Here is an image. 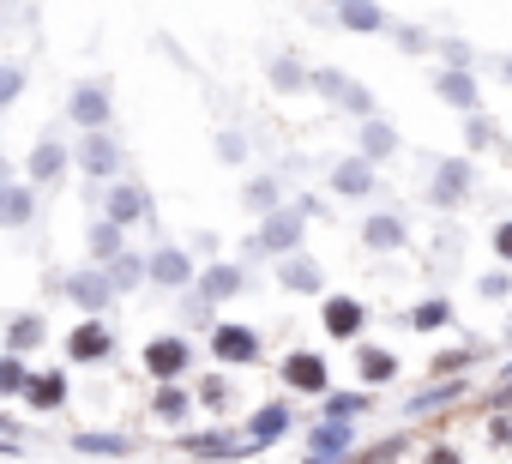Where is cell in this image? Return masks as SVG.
Masks as SVG:
<instances>
[{
	"instance_id": "cell-1",
	"label": "cell",
	"mask_w": 512,
	"mask_h": 464,
	"mask_svg": "<svg viewBox=\"0 0 512 464\" xmlns=\"http://www.w3.org/2000/svg\"><path fill=\"white\" fill-rule=\"evenodd\" d=\"M302 229H308V211H302V205H284V211H272V217L260 223L253 248H260V254H278V260H290V254H302Z\"/></svg>"
},
{
	"instance_id": "cell-2",
	"label": "cell",
	"mask_w": 512,
	"mask_h": 464,
	"mask_svg": "<svg viewBox=\"0 0 512 464\" xmlns=\"http://www.w3.org/2000/svg\"><path fill=\"white\" fill-rule=\"evenodd\" d=\"M308 85H314L320 97H332V103H344L350 115H362V121H374V91H368V85H356V79H344V73H332V67H320V73H308Z\"/></svg>"
},
{
	"instance_id": "cell-3",
	"label": "cell",
	"mask_w": 512,
	"mask_h": 464,
	"mask_svg": "<svg viewBox=\"0 0 512 464\" xmlns=\"http://www.w3.org/2000/svg\"><path fill=\"white\" fill-rule=\"evenodd\" d=\"M470 187H476V169H470L464 157H446V163H434V187H428V205L452 211V205H464V199H470Z\"/></svg>"
},
{
	"instance_id": "cell-4",
	"label": "cell",
	"mask_w": 512,
	"mask_h": 464,
	"mask_svg": "<svg viewBox=\"0 0 512 464\" xmlns=\"http://www.w3.org/2000/svg\"><path fill=\"white\" fill-rule=\"evenodd\" d=\"M187 362H193L187 338H151V344H145V374L163 380V386H175V380L187 374Z\"/></svg>"
},
{
	"instance_id": "cell-5",
	"label": "cell",
	"mask_w": 512,
	"mask_h": 464,
	"mask_svg": "<svg viewBox=\"0 0 512 464\" xmlns=\"http://www.w3.org/2000/svg\"><path fill=\"white\" fill-rule=\"evenodd\" d=\"M247 290V266L241 260H217V266H205L199 272V302L211 308V302H229V296H241Z\"/></svg>"
},
{
	"instance_id": "cell-6",
	"label": "cell",
	"mask_w": 512,
	"mask_h": 464,
	"mask_svg": "<svg viewBox=\"0 0 512 464\" xmlns=\"http://www.w3.org/2000/svg\"><path fill=\"white\" fill-rule=\"evenodd\" d=\"M284 380H290L296 392H308V398H326V386H332L326 356H314V350H290V356H284Z\"/></svg>"
},
{
	"instance_id": "cell-7",
	"label": "cell",
	"mask_w": 512,
	"mask_h": 464,
	"mask_svg": "<svg viewBox=\"0 0 512 464\" xmlns=\"http://www.w3.org/2000/svg\"><path fill=\"white\" fill-rule=\"evenodd\" d=\"M67 115H73L85 133H109V91H103V85H73Z\"/></svg>"
},
{
	"instance_id": "cell-8",
	"label": "cell",
	"mask_w": 512,
	"mask_h": 464,
	"mask_svg": "<svg viewBox=\"0 0 512 464\" xmlns=\"http://www.w3.org/2000/svg\"><path fill=\"white\" fill-rule=\"evenodd\" d=\"M73 157H79V169H85V175H91V181H109V175H115V169H121V145H115V139H109V133H85V139H79V151H73Z\"/></svg>"
},
{
	"instance_id": "cell-9",
	"label": "cell",
	"mask_w": 512,
	"mask_h": 464,
	"mask_svg": "<svg viewBox=\"0 0 512 464\" xmlns=\"http://www.w3.org/2000/svg\"><path fill=\"white\" fill-rule=\"evenodd\" d=\"M356 446V428L350 422H314L308 428V464H332Z\"/></svg>"
},
{
	"instance_id": "cell-10",
	"label": "cell",
	"mask_w": 512,
	"mask_h": 464,
	"mask_svg": "<svg viewBox=\"0 0 512 464\" xmlns=\"http://www.w3.org/2000/svg\"><path fill=\"white\" fill-rule=\"evenodd\" d=\"M211 350H217V362H260V332L253 326H211Z\"/></svg>"
},
{
	"instance_id": "cell-11",
	"label": "cell",
	"mask_w": 512,
	"mask_h": 464,
	"mask_svg": "<svg viewBox=\"0 0 512 464\" xmlns=\"http://www.w3.org/2000/svg\"><path fill=\"white\" fill-rule=\"evenodd\" d=\"M284 428H290V404H284V398L260 404V410L247 416V452H260V446H272V440H278Z\"/></svg>"
},
{
	"instance_id": "cell-12",
	"label": "cell",
	"mask_w": 512,
	"mask_h": 464,
	"mask_svg": "<svg viewBox=\"0 0 512 464\" xmlns=\"http://www.w3.org/2000/svg\"><path fill=\"white\" fill-rule=\"evenodd\" d=\"M67 296H73L91 320H103V308L115 302V290H109V278H103L97 266H91V272H73V278H67Z\"/></svg>"
},
{
	"instance_id": "cell-13",
	"label": "cell",
	"mask_w": 512,
	"mask_h": 464,
	"mask_svg": "<svg viewBox=\"0 0 512 464\" xmlns=\"http://www.w3.org/2000/svg\"><path fill=\"white\" fill-rule=\"evenodd\" d=\"M139 217H151V193H145L139 181L109 187V223H115V229H127V223H139Z\"/></svg>"
},
{
	"instance_id": "cell-14",
	"label": "cell",
	"mask_w": 512,
	"mask_h": 464,
	"mask_svg": "<svg viewBox=\"0 0 512 464\" xmlns=\"http://www.w3.org/2000/svg\"><path fill=\"white\" fill-rule=\"evenodd\" d=\"M145 278L163 284V290H181V284H193V260H187L181 248H157V254L145 260Z\"/></svg>"
},
{
	"instance_id": "cell-15",
	"label": "cell",
	"mask_w": 512,
	"mask_h": 464,
	"mask_svg": "<svg viewBox=\"0 0 512 464\" xmlns=\"http://www.w3.org/2000/svg\"><path fill=\"white\" fill-rule=\"evenodd\" d=\"M278 284L296 290V296H320V290H326V272H320V260L290 254V260H278Z\"/></svg>"
},
{
	"instance_id": "cell-16",
	"label": "cell",
	"mask_w": 512,
	"mask_h": 464,
	"mask_svg": "<svg viewBox=\"0 0 512 464\" xmlns=\"http://www.w3.org/2000/svg\"><path fill=\"white\" fill-rule=\"evenodd\" d=\"M109 350H115V338H109L103 320H79L73 338H67V356H73V362H103Z\"/></svg>"
},
{
	"instance_id": "cell-17",
	"label": "cell",
	"mask_w": 512,
	"mask_h": 464,
	"mask_svg": "<svg viewBox=\"0 0 512 464\" xmlns=\"http://www.w3.org/2000/svg\"><path fill=\"white\" fill-rule=\"evenodd\" d=\"M61 175H67V145L61 139H37V151H31V187H61Z\"/></svg>"
},
{
	"instance_id": "cell-18",
	"label": "cell",
	"mask_w": 512,
	"mask_h": 464,
	"mask_svg": "<svg viewBox=\"0 0 512 464\" xmlns=\"http://www.w3.org/2000/svg\"><path fill=\"white\" fill-rule=\"evenodd\" d=\"M332 193H338V199H368V193H374V163H362V157L332 163Z\"/></svg>"
},
{
	"instance_id": "cell-19",
	"label": "cell",
	"mask_w": 512,
	"mask_h": 464,
	"mask_svg": "<svg viewBox=\"0 0 512 464\" xmlns=\"http://www.w3.org/2000/svg\"><path fill=\"white\" fill-rule=\"evenodd\" d=\"M434 97H440V103H452V109H464V115H476V109H482V91H476V79H470V73H434Z\"/></svg>"
},
{
	"instance_id": "cell-20",
	"label": "cell",
	"mask_w": 512,
	"mask_h": 464,
	"mask_svg": "<svg viewBox=\"0 0 512 464\" xmlns=\"http://www.w3.org/2000/svg\"><path fill=\"white\" fill-rule=\"evenodd\" d=\"M362 326H368V308H362L356 296H332V302H326V332H332V338H356Z\"/></svg>"
},
{
	"instance_id": "cell-21",
	"label": "cell",
	"mask_w": 512,
	"mask_h": 464,
	"mask_svg": "<svg viewBox=\"0 0 512 464\" xmlns=\"http://www.w3.org/2000/svg\"><path fill=\"white\" fill-rule=\"evenodd\" d=\"M241 205H247V211H260V223H266L272 211H284V187H278V175H253V181L241 187Z\"/></svg>"
},
{
	"instance_id": "cell-22",
	"label": "cell",
	"mask_w": 512,
	"mask_h": 464,
	"mask_svg": "<svg viewBox=\"0 0 512 464\" xmlns=\"http://www.w3.org/2000/svg\"><path fill=\"white\" fill-rule=\"evenodd\" d=\"M25 404H31V410H61V404H67V374H61V368H49V374H31V386H25Z\"/></svg>"
},
{
	"instance_id": "cell-23",
	"label": "cell",
	"mask_w": 512,
	"mask_h": 464,
	"mask_svg": "<svg viewBox=\"0 0 512 464\" xmlns=\"http://www.w3.org/2000/svg\"><path fill=\"white\" fill-rule=\"evenodd\" d=\"M362 242H368V248H386V254H392V248H404V217L374 211V217L362 223Z\"/></svg>"
},
{
	"instance_id": "cell-24",
	"label": "cell",
	"mask_w": 512,
	"mask_h": 464,
	"mask_svg": "<svg viewBox=\"0 0 512 464\" xmlns=\"http://www.w3.org/2000/svg\"><path fill=\"white\" fill-rule=\"evenodd\" d=\"M398 151V127L392 121H362V163H380V157H392Z\"/></svg>"
},
{
	"instance_id": "cell-25",
	"label": "cell",
	"mask_w": 512,
	"mask_h": 464,
	"mask_svg": "<svg viewBox=\"0 0 512 464\" xmlns=\"http://www.w3.org/2000/svg\"><path fill=\"white\" fill-rule=\"evenodd\" d=\"M356 374H362L368 386H386V380H398V356H392V350H380V344H362Z\"/></svg>"
},
{
	"instance_id": "cell-26",
	"label": "cell",
	"mask_w": 512,
	"mask_h": 464,
	"mask_svg": "<svg viewBox=\"0 0 512 464\" xmlns=\"http://www.w3.org/2000/svg\"><path fill=\"white\" fill-rule=\"evenodd\" d=\"M85 248H91V260H97V272H103V266H115V260L127 254V248H121V229H115L109 217H103V223H91V236H85Z\"/></svg>"
},
{
	"instance_id": "cell-27",
	"label": "cell",
	"mask_w": 512,
	"mask_h": 464,
	"mask_svg": "<svg viewBox=\"0 0 512 464\" xmlns=\"http://www.w3.org/2000/svg\"><path fill=\"white\" fill-rule=\"evenodd\" d=\"M37 217V187H7V193H0V223H7V229H25Z\"/></svg>"
},
{
	"instance_id": "cell-28",
	"label": "cell",
	"mask_w": 512,
	"mask_h": 464,
	"mask_svg": "<svg viewBox=\"0 0 512 464\" xmlns=\"http://www.w3.org/2000/svg\"><path fill=\"white\" fill-rule=\"evenodd\" d=\"M49 338V326L37 320V314H19L13 326H7V356H25V350H37Z\"/></svg>"
},
{
	"instance_id": "cell-29",
	"label": "cell",
	"mask_w": 512,
	"mask_h": 464,
	"mask_svg": "<svg viewBox=\"0 0 512 464\" xmlns=\"http://www.w3.org/2000/svg\"><path fill=\"white\" fill-rule=\"evenodd\" d=\"M103 278H109V290H115V296H127V290H139V284H145V260H139V254H121L115 266H103Z\"/></svg>"
},
{
	"instance_id": "cell-30",
	"label": "cell",
	"mask_w": 512,
	"mask_h": 464,
	"mask_svg": "<svg viewBox=\"0 0 512 464\" xmlns=\"http://www.w3.org/2000/svg\"><path fill=\"white\" fill-rule=\"evenodd\" d=\"M410 326H416V332H440V326H452V302H446V296H428V302L410 314Z\"/></svg>"
},
{
	"instance_id": "cell-31",
	"label": "cell",
	"mask_w": 512,
	"mask_h": 464,
	"mask_svg": "<svg viewBox=\"0 0 512 464\" xmlns=\"http://www.w3.org/2000/svg\"><path fill=\"white\" fill-rule=\"evenodd\" d=\"M73 446H79V452H103V458H127V452H133L127 434H73Z\"/></svg>"
},
{
	"instance_id": "cell-32",
	"label": "cell",
	"mask_w": 512,
	"mask_h": 464,
	"mask_svg": "<svg viewBox=\"0 0 512 464\" xmlns=\"http://www.w3.org/2000/svg\"><path fill=\"white\" fill-rule=\"evenodd\" d=\"M181 446H187V452H199V458H217V452H247V440H235V434H187Z\"/></svg>"
},
{
	"instance_id": "cell-33",
	"label": "cell",
	"mask_w": 512,
	"mask_h": 464,
	"mask_svg": "<svg viewBox=\"0 0 512 464\" xmlns=\"http://www.w3.org/2000/svg\"><path fill=\"white\" fill-rule=\"evenodd\" d=\"M338 25L344 31H386V13L380 7H356V0H350V7H338Z\"/></svg>"
},
{
	"instance_id": "cell-34",
	"label": "cell",
	"mask_w": 512,
	"mask_h": 464,
	"mask_svg": "<svg viewBox=\"0 0 512 464\" xmlns=\"http://www.w3.org/2000/svg\"><path fill=\"white\" fill-rule=\"evenodd\" d=\"M362 410H368L362 392H326V422H356Z\"/></svg>"
},
{
	"instance_id": "cell-35",
	"label": "cell",
	"mask_w": 512,
	"mask_h": 464,
	"mask_svg": "<svg viewBox=\"0 0 512 464\" xmlns=\"http://www.w3.org/2000/svg\"><path fill=\"white\" fill-rule=\"evenodd\" d=\"M25 386H31L25 362L19 356H0V398H25Z\"/></svg>"
},
{
	"instance_id": "cell-36",
	"label": "cell",
	"mask_w": 512,
	"mask_h": 464,
	"mask_svg": "<svg viewBox=\"0 0 512 464\" xmlns=\"http://www.w3.org/2000/svg\"><path fill=\"white\" fill-rule=\"evenodd\" d=\"M434 49H440V55H446V73H470V61H476V49H470V43H464V37H440V43H434Z\"/></svg>"
},
{
	"instance_id": "cell-37",
	"label": "cell",
	"mask_w": 512,
	"mask_h": 464,
	"mask_svg": "<svg viewBox=\"0 0 512 464\" xmlns=\"http://www.w3.org/2000/svg\"><path fill=\"white\" fill-rule=\"evenodd\" d=\"M272 85H278V91H302V85H308V67L290 61V55H278V61H272Z\"/></svg>"
},
{
	"instance_id": "cell-38",
	"label": "cell",
	"mask_w": 512,
	"mask_h": 464,
	"mask_svg": "<svg viewBox=\"0 0 512 464\" xmlns=\"http://www.w3.org/2000/svg\"><path fill=\"white\" fill-rule=\"evenodd\" d=\"M476 296H482V302H506V296H512V272H482Z\"/></svg>"
},
{
	"instance_id": "cell-39",
	"label": "cell",
	"mask_w": 512,
	"mask_h": 464,
	"mask_svg": "<svg viewBox=\"0 0 512 464\" xmlns=\"http://www.w3.org/2000/svg\"><path fill=\"white\" fill-rule=\"evenodd\" d=\"M157 416H163V422L187 416V386H163V392H157Z\"/></svg>"
},
{
	"instance_id": "cell-40",
	"label": "cell",
	"mask_w": 512,
	"mask_h": 464,
	"mask_svg": "<svg viewBox=\"0 0 512 464\" xmlns=\"http://www.w3.org/2000/svg\"><path fill=\"white\" fill-rule=\"evenodd\" d=\"M19 91H25V67H0V109H7V103H19Z\"/></svg>"
},
{
	"instance_id": "cell-41",
	"label": "cell",
	"mask_w": 512,
	"mask_h": 464,
	"mask_svg": "<svg viewBox=\"0 0 512 464\" xmlns=\"http://www.w3.org/2000/svg\"><path fill=\"white\" fill-rule=\"evenodd\" d=\"M247 157V139L241 133H217V163H241Z\"/></svg>"
},
{
	"instance_id": "cell-42",
	"label": "cell",
	"mask_w": 512,
	"mask_h": 464,
	"mask_svg": "<svg viewBox=\"0 0 512 464\" xmlns=\"http://www.w3.org/2000/svg\"><path fill=\"white\" fill-rule=\"evenodd\" d=\"M446 398H458V380H446V386H434V392H416L410 410H428V404H446Z\"/></svg>"
},
{
	"instance_id": "cell-43",
	"label": "cell",
	"mask_w": 512,
	"mask_h": 464,
	"mask_svg": "<svg viewBox=\"0 0 512 464\" xmlns=\"http://www.w3.org/2000/svg\"><path fill=\"white\" fill-rule=\"evenodd\" d=\"M398 49H404V55H422V49H434V43H428L422 31H398Z\"/></svg>"
},
{
	"instance_id": "cell-44",
	"label": "cell",
	"mask_w": 512,
	"mask_h": 464,
	"mask_svg": "<svg viewBox=\"0 0 512 464\" xmlns=\"http://www.w3.org/2000/svg\"><path fill=\"white\" fill-rule=\"evenodd\" d=\"M470 145H488L494 139V121H482V115H470V133H464Z\"/></svg>"
},
{
	"instance_id": "cell-45",
	"label": "cell",
	"mask_w": 512,
	"mask_h": 464,
	"mask_svg": "<svg viewBox=\"0 0 512 464\" xmlns=\"http://www.w3.org/2000/svg\"><path fill=\"white\" fill-rule=\"evenodd\" d=\"M494 254H500V260H512V217L494 229Z\"/></svg>"
},
{
	"instance_id": "cell-46",
	"label": "cell",
	"mask_w": 512,
	"mask_h": 464,
	"mask_svg": "<svg viewBox=\"0 0 512 464\" xmlns=\"http://www.w3.org/2000/svg\"><path fill=\"white\" fill-rule=\"evenodd\" d=\"M199 398H205V404H229V386H223V380H205Z\"/></svg>"
},
{
	"instance_id": "cell-47",
	"label": "cell",
	"mask_w": 512,
	"mask_h": 464,
	"mask_svg": "<svg viewBox=\"0 0 512 464\" xmlns=\"http://www.w3.org/2000/svg\"><path fill=\"white\" fill-rule=\"evenodd\" d=\"M428 464H458V452H446V446H440V452H428Z\"/></svg>"
},
{
	"instance_id": "cell-48",
	"label": "cell",
	"mask_w": 512,
	"mask_h": 464,
	"mask_svg": "<svg viewBox=\"0 0 512 464\" xmlns=\"http://www.w3.org/2000/svg\"><path fill=\"white\" fill-rule=\"evenodd\" d=\"M7 175H13V169H7V157H0V193H7Z\"/></svg>"
},
{
	"instance_id": "cell-49",
	"label": "cell",
	"mask_w": 512,
	"mask_h": 464,
	"mask_svg": "<svg viewBox=\"0 0 512 464\" xmlns=\"http://www.w3.org/2000/svg\"><path fill=\"white\" fill-rule=\"evenodd\" d=\"M500 79H506V85H512V55H506V61H500Z\"/></svg>"
},
{
	"instance_id": "cell-50",
	"label": "cell",
	"mask_w": 512,
	"mask_h": 464,
	"mask_svg": "<svg viewBox=\"0 0 512 464\" xmlns=\"http://www.w3.org/2000/svg\"><path fill=\"white\" fill-rule=\"evenodd\" d=\"M506 380H512V362H506Z\"/></svg>"
},
{
	"instance_id": "cell-51",
	"label": "cell",
	"mask_w": 512,
	"mask_h": 464,
	"mask_svg": "<svg viewBox=\"0 0 512 464\" xmlns=\"http://www.w3.org/2000/svg\"><path fill=\"white\" fill-rule=\"evenodd\" d=\"M506 332H512V326H506Z\"/></svg>"
}]
</instances>
